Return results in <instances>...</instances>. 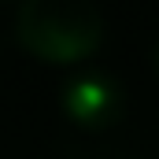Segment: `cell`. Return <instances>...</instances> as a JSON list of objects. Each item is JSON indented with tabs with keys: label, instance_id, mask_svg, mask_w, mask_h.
<instances>
[{
	"label": "cell",
	"instance_id": "cell-1",
	"mask_svg": "<svg viewBox=\"0 0 159 159\" xmlns=\"http://www.w3.org/2000/svg\"><path fill=\"white\" fill-rule=\"evenodd\" d=\"M19 44L44 63L70 67L104 41V15L93 0H22L15 11Z\"/></svg>",
	"mask_w": 159,
	"mask_h": 159
},
{
	"label": "cell",
	"instance_id": "cell-2",
	"mask_svg": "<svg viewBox=\"0 0 159 159\" xmlns=\"http://www.w3.org/2000/svg\"><path fill=\"white\" fill-rule=\"evenodd\" d=\"M59 107L78 129H111L126 111V93L104 70H78L63 81Z\"/></svg>",
	"mask_w": 159,
	"mask_h": 159
},
{
	"label": "cell",
	"instance_id": "cell-3",
	"mask_svg": "<svg viewBox=\"0 0 159 159\" xmlns=\"http://www.w3.org/2000/svg\"><path fill=\"white\" fill-rule=\"evenodd\" d=\"M156 67H159V52H156Z\"/></svg>",
	"mask_w": 159,
	"mask_h": 159
}]
</instances>
